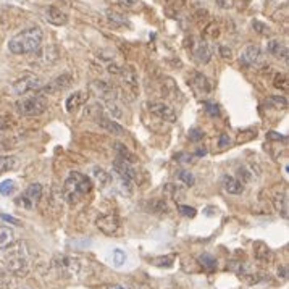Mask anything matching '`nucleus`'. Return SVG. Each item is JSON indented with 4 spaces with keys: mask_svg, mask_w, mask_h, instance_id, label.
I'll use <instances>...</instances> for the list:
<instances>
[{
    "mask_svg": "<svg viewBox=\"0 0 289 289\" xmlns=\"http://www.w3.org/2000/svg\"><path fill=\"white\" fill-rule=\"evenodd\" d=\"M42 86H44L42 78L36 75H28L13 84V92L18 95H26L31 92H39L42 89Z\"/></svg>",
    "mask_w": 289,
    "mask_h": 289,
    "instance_id": "nucleus-7",
    "label": "nucleus"
},
{
    "mask_svg": "<svg viewBox=\"0 0 289 289\" xmlns=\"http://www.w3.org/2000/svg\"><path fill=\"white\" fill-rule=\"evenodd\" d=\"M252 28L256 29L259 34H268L270 32V28H267V26L264 23H260V21H254L252 23Z\"/></svg>",
    "mask_w": 289,
    "mask_h": 289,
    "instance_id": "nucleus-45",
    "label": "nucleus"
},
{
    "mask_svg": "<svg viewBox=\"0 0 289 289\" xmlns=\"http://www.w3.org/2000/svg\"><path fill=\"white\" fill-rule=\"evenodd\" d=\"M117 2L121 4V5H125L126 8H134V7L139 5V0H117Z\"/></svg>",
    "mask_w": 289,
    "mask_h": 289,
    "instance_id": "nucleus-49",
    "label": "nucleus"
},
{
    "mask_svg": "<svg viewBox=\"0 0 289 289\" xmlns=\"http://www.w3.org/2000/svg\"><path fill=\"white\" fill-rule=\"evenodd\" d=\"M176 176H178L179 181L185 183L186 186H192V185L196 183L194 174H192L191 171H188V170H179V171H176Z\"/></svg>",
    "mask_w": 289,
    "mask_h": 289,
    "instance_id": "nucleus-37",
    "label": "nucleus"
},
{
    "mask_svg": "<svg viewBox=\"0 0 289 289\" xmlns=\"http://www.w3.org/2000/svg\"><path fill=\"white\" fill-rule=\"evenodd\" d=\"M107 15H109V20H110L112 23H115V24H121V26L128 24V20L125 18V16H121V15H118V13H115V12H109Z\"/></svg>",
    "mask_w": 289,
    "mask_h": 289,
    "instance_id": "nucleus-43",
    "label": "nucleus"
},
{
    "mask_svg": "<svg viewBox=\"0 0 289 289\" xmlns=\"http://www.w3.org/2000/svg\"><path fill=\"white\" fill-rule=\"evenodd\" d=\"M254 257H256V260L259 262V264L267 265L273 260V252H271V249L267 246L265 242L257 241V242H254Z\"/></svg>",
    "mask_w": 289,
    "mask_h": 289,
    "instance_id": "nucleus-15",
    "label": "nucleus"
},
{
    "mask_svg": "<svg viewBox=\"0 0 289 289\" xmlns=\"http://www.w3.org/2000/svg\"><path fill=\"white\" fill-rule=\"evenodd\" d=\"M152 264L155 267H171L174 264V257L173 256H165V257H157L152 260Z\"/></svg>",
    "mask_w": 289,
    "mask_h": 289,
    "instance_id": "nucleus-38",
    "label": "nucleus"
},
{
    "mask_svg": "<svg viewBox=\"0 0 289 289\" xmlns=\"http://www.w3.org/2000/svg\"><path fill=\"white\" fill-rule=\"evenodd\" d=\"M105 105H107V110L113 120H118L123 117V110H121V107L117 103V100H109V102H105Z\"/></svg>",
    "mask_w": 289,
    "mask_h": 289,
    "instance_id": "nucleus-35",
    "label": "nucleus"
},
{
    "mask_svg": "<svg viewBox=\"0 0 289 289\" xmlns=\"http://www.w3.org/2000/svg\"><path fill=\"white\" fill-rule=\"evenodd\" d=\"M44 34L41 28H29L18 32L8 41V50L15 55H24V54H34L42 46Z\"/></svg>",
    "mask_w": 289,
    "mask_h": 289,
    "instance_id": "nucleus-1",
    "label": "nucleus"
},
{
    "mask_svg": "<svg viewBox=\"0 0 289 289\" xmlns=\"http://www.w3.org/2000/svg\"><path fill=\"white\" fill-rule=\"evenodd\" d=\"M230 144H231L230 136H228V134H220V137H218V147L225 149V147H230Z\"/></svg>",
    "mask_w": 289,
    "mask_h": 289,
    "instance_id": "nucleus-46",
    "label": "nucleus"
},
{
    "mask_svg": "<svg viewBox=\"0 0 289 289\" xmlns=\"http://www.w3.org/2000/svg\"><path fill=\"white\" fill-rule=\"evenodd\" d=\"M113 170H115L117 174H121V176H126L129 179H136L137 178V173L136 170L133 168V165L125 162V160H121V159H117L115 162H113Z\"/></svg>",
    "mask_w": 289,
    "mask_h": 289,
    "instance_id": "nucleus-20",
    "label": "nucleus"
},
{
    "mask_svg": "<svg viewBox=\"0 0 289 289\" xmlns=\"http://www.w3.org/2000/svg\"><path fill=\"white\" fill-rule=\"evenodd\" d=\"M205 112L210 117H218L220 115V109H218L216 103H205Z\"/></svg>",
    "mask_w": 289,
    "mask_h": 289,
    "instance_id": "nucleus-44",
    "label": "nucleus"
},
{
    "mask_svg": "<svg viewBox=\"0 0 289 289\" xmlns=\"http://www.w3.org/2000/svg\"><path fill=\"white\" fill-rule=\"evenodd\" d=\"M267 103L270 105V107L276 109V110H284L287 107L286 97H281V95H271V97H268Z\"/></svg>",
    "mask_w": 289,
    "mask_h": 289,
    "instance_id": "nucleus-33",
    "label": "nucleus"
},
{
    "mask_svg": "<svg viewBox=\"0 0 289 289\" xmlns=\"http://www.w3.org/2000/svg\"><path fill=\"white\" fill-rule=\"evenodd\" d=\"M105 289H125L123 286H120V284H110V286H107Z\"/></svg>",
    "mask_w": 289,
    "mask_h": 289,
    "instance_id": "nucleus-53",
    "label": "nucleus"
},
{
    "mask_svg": "<svg viewBox=\"0 0 289 289\" xmlns=\"http://www.w3.org/2000/svg\"><path fill=\"white\" fill-rule=\"evenodd\" d=\"M92 89L105 102L117 100V89L112 84H109L107 81H95V83H92Z\"/></svg>",
    "mask_w": 289,
    "mask_h": 289,
    "instance_id": "nucleus-14",
    "label": "nucleus"
},
{
    "mask_svg": "<svg viewBox=\"0 0 289 289\" xmlns=\"http://www.w3.org/2000/svg\"><path fill=\"white\" fill-rule=\"evenodd\" d=\"M16 110L23 117H39L47 110V100L44 95H31L16 102Z\"/></svg>",
    "mask_w": 289,
    "mask_h": 289,
    "instance_id": "nucleus-5",
    "label": "nucleus"
},
{
    "mask_svg": "<svg viewBox=\"0 0 289 289\" xmlns=\"http://www.w3.org/2000/svg\"><path fill=\"white\" fill-rule=\"evenodd\" d=\"M125 260H126V256H125L123 250H121V249H115V250H113V264H115L117 267L123 265Z\"/></svg>",
    "mask_w": 289,
    "mask_h": 289,
    "instance_id": "nucleus-41",
    "label": "nucleus"
},
{
    "mask_svg": "<svg viewBox=\"0 0 289 289\" xmlns=\"http://www.w3.org/2000/svg\"><path fill=\"white\" fill-rule=\"evenodd\" d=\"M46 20L50 24H55V26H63L68 23V16L65 12H62V8H58L55 5H50L46 12Z\"/></svg>",
    "mask_w": 289,
    "mask_h": 289,
    "instance_id": "nucleus-18",
    "label": "nucleus"
},
{
    "mask_svg": "<svg viewBox=\"0 0 289 289\" xmlns=\"http://www.w3.org/2000/svg\"><path fill=\"white\" fill-rule=\"evenodd\" d=\"M92 179L100 189H105L112 185V174L109 171H105L100 166H94L92 168Z\"/></svg>",
    "mask_w": 289,
    "mask_h": 289,
    "instance_id": "nucleus-22",
    "label": "nucleus"
},
{
    "mask_svg": "<svg viewBox=\"0 0 289 289\" xmlns=\"http://www.w3.org/2000/svg\"><path fill=\"white\" fill-rule=\"evenodd\" d=\"M218 36H220V26H218L216 23H210L205 26L204 36H202L204 41H215Z\"/></svg>",
    "mask_w": 289,
    "mask_h": 289,
    "instance_id": "nucleus-32",
    "label": "nucleus"
},
{
    "mask_svg": "<svg viewBox=\"0 0 289 289\" xmlns=\"http://www.w3.org/2000/svg\"><path fill=\"white\" fill-rule=\"evenodd\" d=\"M267 52L271 57H276V58H283L287 60V47L286 44L278 41V39H271L267 44Z\"/></svg>",
    "mask_w": 289,
    "mask_h": 289,
    "instance_id": "nucleus-19",
    "label": "nucleus"
},
{
    "mask_svg": "<svg viewBox=\"0 0 289 289\" xmlns=\"http://www.w3.org/2000/svg\"><path fill=\"white\" fill-rule=\"evenodd\" d=\"M97 125L100 128H103L105 131H109V133L113 134V136H125L126 134V131H125L123 126L118 125L113 118H110L107 115H102V113L97 117Z\"/></svg>",
    "mask_w": 289,
    "mask_h": 289,
    "instance_id": "nucleus-13",
    "label": "nucleus"
},
{
    "mask_svg": "<svg viewBox=\"0 0 289 289\" xmlns=\"http://www.w3.org/2000/svg\"><path fill=\"white\" fill-rule=\"evenodd\" d=\"M149 112L155 115L157 118H160L163 121H168V123H174L176 121V113L170 107L168 103L165 102H149Z\"/></svg>",
    "mask_w": 289,
    "mask_h": 289,
    "instance_id": "nucleus-12",
    "label": "nucleus"
},
{
    "mask_svg": "<svg viewBox=\"0 0 289 289\" xmlns=\"http://www.w3.org/2000/svg\"><path fill=\"white\" fill-rule=\"evenodd\" d=\"M267 137H270V139H284L283 136H279L278 133H268Z\"/></svg>",
    "mask_w": 289,
    "mask_h": 289,
    "instance_id": "nucleus-52",
    "label": "nucleus"
},
{
    "mask_svg": "<svg viewBox=\"0 0 289 289\" xmlns=\"http://www.w3.org/2000/svg\"><path fill=\"white\" fill-rule=\"evenodd\" d=\"M271 202H273L276 212L279 215H283V218H287V210H289V200H287V189H283V191H278L273 194V199H271Z\"/></svg>",
    "mask_w": 289,
    "mask_h": 289,
    "instance_id": "nucleus-17",
    "label": "nucleus"
},
{
    "mask_svg": "<svg viewBox=\"0 0 289 289\" xmlns=\"http://www.w3.org/2000/svg\"><path fill=\"white\" fill-rule=\"evenodd\" d=\"M41 197H42V186L39 183H32V185H29L24 189L21 196L16 197V205L21 208H26V210H32L38 205Z\"/></svg>",
    "mask_w": 289,
    "mask_h": 289,
    "instance_id": "nucleus-6",
    "label": "nucleus"
},
{
    "mask_svg": "<svg viewBox=\"0 0 289 289\" xmlns=\"http://www.w3.org/2000/svg\"><path fill=\"white\" fill-rule=\"evenodd\" d=\"M92 191V179L80 171H69L63 183V197L66 202L76 204Z\"/></svg>",
    "mask_w": 289,
    "mask_h": 289,
    "instance_id": "nucleus-2",
    "label": "nucleus"
},
{
    "mask_svg": "<svg viewBox=\"0 0 289 289\" xmlns=\"http://www.w3.org/2000/svg\"><path fill=\"white\" fill-rule=\"evenodd\" d=\"M117 179H118V188L121 189L125 196H131L134 192V181L129 179L126 176H121V174H117Z\"/></svg>",
    "mask_w": 289,
    "mask_h": 289,
    "instance_id": "nucleus-30",
    "label": "nucleus"
},
{
    "mask_svg": "<svg viewBox=\"0 0 289 289\" xmlns=\"http://www.w3.org/2000/svg\"><path fill=\"white\" fill-rule=\"evenodd\" d=\"M113 149H115V152L118 154L117 159H121V160H125V162H128V163H131V165L137 162L136 155H134L133 152H131L125 144H121V142H113Z\"/></svg>",
    "mask_w": 289,
    "mask_h": 289,
    "instance_id": "nucleus-25",
    "label": "nucleus"
},
{
    "mask_svg": "<svg viewBox=\"0 0 289 289\" xmlns=\"http://www.w3.org/2000/svg\"><path fill=\"white\" fill-rule=\"evenodd\" d=\"M199 264L202 265L207 271H215L218 267L216 259L212 256V254H200L199 256Z\"/></svg>",
    "mask_w": 289,
    "mask_h": 289,
    "instance_id": "nucleus-29",
    "label": "nucleus"
},
{
    "mask_svg": "<svg viewBox=\"0 0 289 289\" xmlns=\"http://www.w3.org/2000/svg\"><path fill=\"white\" fill-rule=\"evenodd\" d=\"M86 100H87V94L84 91H76L75 94L68 95V99L65 102V109L66 112H75L80 109Z\"/></svg>",
    "mask_w": 289,
    "mask_h": 289,
    "instance_id": "nucleus-23",
    "label": "nucleus"
},
{
    "mask_svg": "<svg viewBox=\"0 0 289 289\" xmlns=\"http://www.w3.org/2000/svg\"><path fill=\"white\" fill-rule=\"evenodd\" d=\"M178 210L181 212V215H185V216H188V218H194V216H196V213H197V210H196L194 207L183 205V204H179V205H178Z\"/></svg>",
    "mask_w": 289,
    "mask_h": 289,
    "instance_id": "nucleus-42",
    "label": "nucleus"
},
{
    "mask_svg": "<svg viewBox=\"0 0 289 289\" xmlns=\"http://www.w3.org/2000/svg\"><path fill=\"white\" fill-rule=\"evenodd\" d=\"M118 76L121 78V81H123V84H125L126 87H131V89H133V92H136L139 81H137V75H136V71H134L133 66L121 68V71H120Z\"/></svg>",
    "mask_w": 289,
    "mask_h": 289,
    "instance_id": "nucleus-21",
    "label": "nucleus"
},
{
    "mask_svg": "<svg viewBox=\"0 0 289 289\" xmlns=\"http://www.w3.org/2000/svg\"><path fill=\"white\" fill-rule=\"evenodd\" d=\"M16 157H10V155H0V174L2 173H7L13 168H16Z\"/></svg>",
    "mask_w": 289,
    "mask_h": 289,
    "instance_id": "nucleus-31",
    "label": "nucleus"
},
{
    "mask_svg": "<svg viewBox=\"0 0 289 289\" xmlns=\"http://www.w3.org/2000/svg\"><path fill=\"white\" fill-rule=\"evenodd\" d=\"M205 136V133L200 128H191L189 129V139L192 142H199V141H202Z\"/></svg>",
    "mask_w": 289,
    "mask_h": 289,
    "instance_id": "nucleus-40",
    "label": "nucleus"
},
{
    "mask_svg": "<svg viewBox=\"0 0 289 289\" xmlns=\"http://www.w3.org/2000/svg\"><path fill=\"white\" fill-rule=\"evenodd\" d=\"M273 86L276 87V89H281L283 92L287 91V75L286 73H276L275 78H273Z\"/></svg>",
    "mask_w": 289,
    "mask_h": 289,
    "instance_id": "nucleus-36",
    "label": "nucleus"
},
{
    "mask_svg": "<svg viewBox=\"0 0 289 289\" xmlns=\"http://www.w3.org/2000/svg\"><path fill=\"white\" fill-rule=\"evenodd\" d=\"M220 54H222V57H225V58H231V49H228L226 46H222V47H220Z\"/></svg>",
    "mask_w": 289,
    "mask_h": 289,
    "instance_id": "nucleus-50",
    "label": "nucleus"
},
{
    "mask_svg": "<svg viewBox=\"0 0 289 289\" xmlns=\"http://www.w3.org/2000/svg\"><path fill=\"white\" fill-rule=\"evenodd\" d=\"M191 52L199 63H208L213 55V49L204 39H191Z\"/></svg>",
    "mask_w": 289,
    "mask_h": 289,
    "instance_id": "nucleus-10",
    "label": "nucleus"
},
{
    "mask_svg": "<svg viewBox=\"0 0 289 289\" xmlns=\"http://www.w3.org/2000/svg\"><path fill=\"white\" fill-rule=\"evenodd\" d=\"M54 265L58 268L60 273L71 278H83L89 273L91 264L80 256H58L54 260Z\"/></svg>",
    "mask_w": 289,
    "mask_h": 289,
    "instance_id": "nucleus-4",
    "label": "nucleus"
},
{
    "mask_svg": "<svg viewBox=\"0 0 289 289\" xmlns=\"http://www.w3.org/2000/svg\"><path fill=\"white\" fill-rule=\"evenodd\" d=\"M238 176H239L238 179L242 183L244 186H246V185H249V183L256 181L257 173H256V170H254L250 165H244V166H241V168L238 170Z\"/></svg>",
    "mask_w": 289,
    "mask_h": 289,
    "instance_id": "nucleus-27",
    "label": "nucleus"
},
{
    "mask_svg": "<svg viewBox=\"0 0 289 289\" xmlns=\"http://www.w3.org/2000/svg\"><path fill=\"white\" fill-rule=\"evenodd\" d=\"M73 83V76L69 73H62L60 76L54 78L47 86H42V89L39 92L42 94H57V92H62L65 89H68L69 86Z\"/></svg>",
    "mask_w": 289,
    "mask_h": 289,
    "instance_id": "nucleus-11",
    "label": "nucleus"
},
{
    "mask_svg": "<svg viewBox=\"0 0 289 289\" xmlns=\"http://www.w3.org/2000/svg\"><path fill=\"white\" fill-rule=\"evenodd\" d=\"M239 60H241L242 65L254 68V66H260L262 63L265 62V55H264V52H262V49L259 46H256V44H250V46L244 47V50L241 52V55H239Z\"/></svg>",
    "mask_w": 289,
    "mask_h": 289,
    "instance_id": "nucleus-9",
    "label": "nucleus"
},
{
    "mask_svg": "<svg viewBox=\"0 0 289 289\" xmlns=\"http://www.w3.org/2000/svg\"><path fill=\"white\" fill-rule=\"evenodd\" d=\"M189 86L197 94H208L210 89H212L210 81L207 80V76H204L202 73H192L191 75V80H189Z\"/></svg>",
    "mask_w": 289,
    "mask_h": 289,
    "instance_id": "nucleus-16",
    "label": "nucleus"
},
{
    "mask_svg": "<svg viewBox=\"0 0 289 289\" xmlns=\"http://www.w3.org/2000/svg\"><path fill=\"white\" fill-rule=\"evenodd\" d=\"M163 192H165V196H168L173 200H181L185 197V189L178 185H165Z\"/></svg>",
    "mask_w": 289,
    "mask_h": 289,
    "instance_id": "nucleus-28",
    "label": "nucleus"
},
{
    "mask_svg": "<svg viewBox=\"0 0 289 289\" xmlns=\"http://www.w3.org/2000/svg\"><path fill=\"white\" fill-rule=\"evenodd\" d=\"M5 264L12 276L23 278L29 273V259L28 252H26L24 242H13L10 247L5 249Z\"/></svg>",
    "mask_w": 289,
    "mask_h": 289,
    "instance_id": "nucleus-3",
    "label": "nucleus"
},
{
    "mask_svg": "<svg viewBox=\"0 0 289 289\" xmlns=\"http://www.w3.org/2000/svg\"><path fill=\"white\" fill-rule=\"evenodd\" d=\"M15 242V233L12 228L0 226V250H5Z\"/></svg>",
    "mask_w": 289,
    "mask_h": 289,
    "instance_id": "nucleus-26",
    "label": "nucleus"
},
{
    "mask_svg": "<svg viewBox=\"0 0 289 289\" xmlns=\"http://www.w3.org/2000/svg\"><path fill=\"white\" fill-rule=\"evenodd\" d=\"M223 188L228 194H242L244 192L242 183L236 176H230V174H225L223 176Z\"/></svg>",
    "mask_w": 289,
    "mask_h": 289,
    "instance_id": "nucleus-24",
    "label": "nucleus"
},
{
    "mask_svg": "<svg viewBox=\"0 0 289 289\" xmlns=\"http://www.w3.org/2000/svg\"><path fill=\"white\" fill-rule=\"evenodd\" d=\"M2 218L4 220H7V222H12V223H15V225H20V222L16 220V218H13V216H8V215H2Z\"/></svg>",
    "mask_w": 289,
    "mask_h": 289,
    "instance_id": "nucleus-51",
    "label": "nucleus"
},
{
    "mask_svg": "<svg viewBox=\"0 0 289 289\" xmlns=\"http://www.w3.org/2000/svg\"><path fill=\"white\" fill-rule=\"evenodd\" d=\"M95 226H97L105 236H117L121 230V222L118 215L115 213H103L97 216Z\"/></svg>",
    "mask_w": 289,
    "mask_h": 289,
    "instance_id": "nucleus-8",
    "label": "nucleus"
},
{
    "mask_svg": "<svg viewBox=\"0 0 289 289\" xmlns=\"http://www.w3.org/2000/svg\"><path fill=\"white\" fill-rule=\"evenodd\" d=\"M12 286H13L12 273L5 268H0V289H12Z\"/></svg>",
    "mask_w": 289,
    "mask_h": 289,
    "instance_id": "nucleus-34",
    "label": "nucleus"
},
{
    "mask_svg": "<svg viewBox=\"0 0 289 289\" xmlns=\"http://www.w3.org/2000/svg\"><path fill=\"white\" fill-rule=\"evenodd\" d=\"M215 4L220 8H223V10H228V8L233 7V0H215Z\"/></svg>",
    "mask_w": 289,
    "mask_h": 289,
    "instance_id": "nucleus-48",
    "label": "nucleus"
},
{
    "mask_svg": "<svg viewBox=\"0 0 289 289\" xmlns=\"http://www.w3.org/2000/svg\"><path fill=\"white\" fill-rule=\"evenodd\" d=\"M8 126H10V118H8L7 115H2V113H0V133H2V131H5Z\"/></svg>",
    "mask_w": 289,
    "mask_h": 289,
    "instance_id": "nucleus-47",
    "label": "nucleus"
},
{
    "mask_svg": "<svg viewBox=\"0 0 289 289\" xmlns=\"http://www.w3.org/2000/svg\"><path fill=\"white\" fill-rule=\"evenodd\" d=\"M13 191H15V183L12 179H5V181L0 183V194L10 196Z\"/></svg>",
    "mask_w": 289,
    "mask_h": 289,
    "instance_id": "nucleus-39",
    "label": "nucleus"
}]
</instances>
